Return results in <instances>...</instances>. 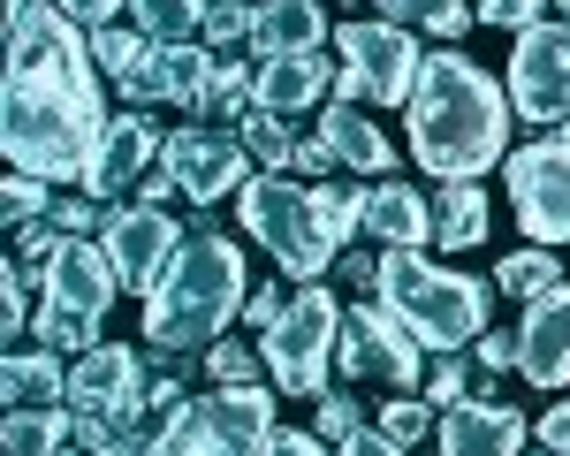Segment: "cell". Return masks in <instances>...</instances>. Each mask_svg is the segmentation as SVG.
<instances>
[{
	"label": "cell",
	"instance_id": "6da1fadb",
	"mask_svg": "<svg viewBox=\"0 0 570 456\" xmlns=\"http://www.w3.org/2000/svg\"><path fill=\"white\" fill-rule=\"evenodd\" d=\"M107 137V107H99V61H91V31L39 0L16 31H8V85H0V152L16 176L39 182H77L85 190L91 152Z\"/></svg>",
	"mask_w": 570,
	"mask_h": 456
},
{
	"label": "cell",
	"instance_id": "7a4b0ae2",
	"mask_svg": "<svg viewBox=\"0 0 570 456\" xmlns=\"http://www.w3.org/2000/svg\"><path fill=\"white\" fill-rule=\"evenodd\" d=\"M411 160L434 182H480L510 160V85H494L472 53H426L419 91H411Z\"/></svg>",
	"mask_w": 570,
	"mask_h": 456
},
{
	"label": "cell",
	"instance_id": "3957f363",
	"mask_svg": "<svg viewBox=\"0 0 570 456\" xmlns=\"http://www.w3.org/2000/svg\"><path fill=\"white\" fill-rule=\"evenodd\" d=\"M244 297H252L244 251L214 228H190L168 274L145 289V343L168 358H206L228 335V319H244Z\"/></svg>",
	"mask_w": 570,
	"mask_h": 456
},
{
	"label": "cell",
	"instance_id": "277c9868",
	"mask_svg": "<svg viewBox=\"0 0 570 456\" xmlns=\"http://www.w3.org/2000/svg\"><path fill=\"white\" fill-rule=\"evenodd\" d=\"M373 305H389L434 358H449V350H464V343L487 335L494 289L472 281V274H456V267H441V259H426V251H381V289H373Z\"/></svg>",
	"mask_w": 570,
	"mask_h": 456
},
{
	"label": "cell",
	"instance_id": "5b68a950",
	"mask_svg": "<svg viewBox=\"0 0 570 456\" xmlns=\"http://www.w3.org/2000/svg\"><path fill=\"white\" fill-rule=\"evenodd\" d=\"M115 289H122V274L107 259V244L61 236L39 259V313H31V335H39L46 350H61V358L99 350V319L115 305Z\"/></svg>",
	"mask_w": 570,
	"mask_h": 456
},
{
	"label": "cell",
	"instance_id": "8992f818",
	"mask_svg": "<svg viewBox=\"0 0 570 456\" xmlns=\"http://www.w3.org/2000/svg\"><path fill=\"white\" fill-rule=\"evenodd\" d=\"M236 221L252 228V244L289 281H320L335 267V251H343L327 236V221H320V206H312V182H289V176H252L244 198H236Z\"/></svg>",
	"mask_w": 570,
	"mask_h": 456
},
{
	"label": "cell",
	"instance_id": "52a82bcc",
	"mask_svg": "<svg viewBox=\"0 0 570 456\" xmlns=\"http://www.w3.org/2000/svg\"><path fill=\"white\" fill-rule=\"evenodd\" d=\"M335 350H343V297H335L327 281H297V289H289V313L259 335L266 380H274L282 396H327Z\"/></svg>",
	"mask_w": 570,
	"mask_h": 456
},
{
	"label": "cell",
	"instance_id": "ba28073f",
	"mask_svg": "<svg viewBox=\"0 0 570 456\" xmlns=\"http://www.w3.org/2000/svg\"><path fill=\"white\" fill-rule=\"evenodd\" d=\"M274 396H282L274 380L190 396L168 426H153V456H266V442L282 434L274 426Z\"/></svg>",
	"mask_w": 570,
	"mask_h": 456
},
{
	"label": "cell",
	"instance_id": "9c48e42d",
	"mask_svg": "<svg viewBox=\"0 0 570 456\" xmlns=\"http://www.w3.org/2000/svg\"><path fill=\"white\" fill-rule=\"evenodd\" d=\"M335 46H343L335 99H351V107H411L419 69H426V46H411L403 23H389V16H373V23H343Z\"/></svg>",
	"mask_w": 570,
	"mask_h": 456
},
{
	"label": "cell",
	"instance_id": "30bf717a",
	"mask_svg": "<svg viewBox=\"0 0 570 456\" xmlns=\"http://www.w3.org/2000/svg\"><path fill=\"white\" fill-rule=\"evenodd\" d=\"M502 182H510V206H518L532 244H548V251L570 244V122L518 145L502 160Z\"/></svg>",
	"mask_w": 570,
	"mask_h": 456
},
{
	"label": "cell",
	"instance_id": "8fae6325",
	"mask_svg": "<svg viewBox=\"0 0 570 456\" xmlns=\"http://www.w3.org/2000/svg\"><path fill=\"white\" fill-rule=\"evenodd\" d=\"M426 358H434V350H426L389 305H351V313H343V350H335V365H343L351 380H389L395 396H419V388H426Z\"/></svg>",
	"mask_w": 570,
	"mask_h": 456
},
{
	"label": "cell",
	"instance_id": "7c38bea8",
	"mask_svg": "<svg viewBox=\"0 0 570 456\" xmlns=\"http://www.w3.org/2000/svg\"><path fill=\"white\" fill-rule=\"evenodd\" d=\"M510 107L532 130H563L570 122V23L563 16L518 31V46H510Z\"/></svg>",
	"mask_w": 570,
	"mask_h": 456
},
{
	"label": "cell",
	"instance_id": "4fadbf2b",
	"mask_svg": "<svg viewBox=\"0 0 570 456\" xmlns=\"http://www.w3.org/2000/svg\"><path fill=\"white\" fill-rule=\"evenodd\" d=\"M168 168H176L183 198L190 206H220V198H244V182H252V152H244V137L236 130H214V122H183L168 130V152H160Z\"/></svg>",
	"mask_w": 570,
	"mask_h": 456
},
{
	"label": "cell",
	"instance_id": "5bb4252c",
	"mask_svg": "<svg viewBox=\"0 0 570 456\" xmlns=\"http://www.w3.org/2000/svg\"><path fill=\"white\" fill-rule=\"evenodd\" d=\"M183 236L190 228L168 214V206H145V198H122V206H107V259L122 274V289H153L168 259L183 251Z\"/></svg>",
	"mask_w": 570,
	"mask_h": 456
},
{
	"label": "cell",
	"instance_id": "9a60e30c",
	"mask_svg": "<svg viewBox=\"0 0 570 456\" xmlns=\"http://www.w3.org/2000/svg\"><path fill=\"white\" fill-rule=\"evenodd\" d=\"M69 410L153 426V418H145V358L122 350V343H99L85 358H69Z\"/></svg>",
	"mask_w": 570,
	"mask_h": 456
},
{
	"label": "cell",
	"instance_id": "2e32d148",
	"mask_svg": "<svg viewBox=\"0 0 570 456\" xmlns=\"http://www.w3.org/2000/svg\"><path fill=\"white\" fill-rule=\"evenodd\" d=\"M206 77H214V53L198 39H183V46H145V61H137V77L130 85H115L122 91V107H198L206 99Z\"/></svg>",
	"mask_w": 570,
	"mask_h": 456
},
{
	"label": "cell",
	"instance_id": "e0dca14e",
	"mask_svg": "<svg viewBox=\"0 0 570 456\" xmlns=\"http://www.w3.org/2000/svg\"><path fill=\"white\" fill-rule=\"evenodd\" d=\"M168 145H160V130L145 122V115H115L107 122V137H99V152H91V176L85 190L99 198V206H122V198H137V182L153 176V160H160Z\"/></svg>",
	"mask_w": 570,
	"mask_h": 456
},
{
	"label": "cell",
	"instance_id": "ac0fdd59",
	"mask_svg": "<svg viewBox=\"0 0 570 456\" xmlns=\"http://www.w3.org/2000/svg\"><path fill=\"white\" fill-rule=\"evenodd\" d=\"M525 410L494 404V396H464L441 410V456H525Z\"/></svg>",
	"mask_w": 570,
	"mask_h": 456
},
{
	"label": "cell",
	"instance_id": "d6986e66",
	"mask_svg": "<svg viewBox=\"0 0 570 456\" xmlns=\"http://www.w3.org/2000/svg\"><path fill=\"white\" fill-rule=\"evenodd\" d=\"M518 373H525L532 388H570V289L563 281L525 305V327H518Z\"/></svg>",
	"mask_w": 570,
	"mask_h": 456
},
{
	"label": "cell",
	"instance_id": "ffe728a7",
	"mask_svg": "<svg viewBox=\"0 0 570 456\" xmlns=\"http://www.w3.org/2000/svg\"><path fill=\"white\" fill-rule=\"evenodd\" d=\"M327 91H335V61H327V53H259L252 107L282 115V122H297V115H312Z\"/></svg>",
	"mask_w": 570,
	"mask_h": 456
},
{
	"label": "cell",
	"instance_id": "44dd1931",
	"mask_svg": "<svg viewBox=\"0 0 570 456\" xmlns=\"http://www.w3.org/2000/svg\"><path fill=\"white\" fill-rule=\"evenodd\" d=\"M365 236H381L389 251H426L434 244V198H419L411 182H365Z\"/></svg>",
	"mask_w": 570,
	"mask_h": 456
},
{
	"label": "cell",
	"instance_id": "7402d4cb",
	"mask_svg": "<svg viewBox=\"0 0 570 456\" xmlns=\"http://www.w3.org/2000/svg\"><path fill=\"white\" fill-rule=\"evenodd\" d=\"M320 137L335 145V160L351 168V176L381 182L395 168V145L381 137V122L365 115V107H351V99H335V107H320Z\"/></svg>",
	"mask_w": 570,
	"mask_h": 456
},
{
	"label": "cell",
	"instance_id": "603a6c76",
	"mask_svg": "<svg viewBox=\"0 0 570 456\" xmlns=\"http://www.w3.org/2000/svg\"><path fill=\"white\" fill-rule=\"evenodd\" d=\"M0 404H8V410L69 404V365H61V350H46V343L8 350V358H0Z\"/></svg>",
	"mask_w": 570,
	"mask_h": 456
},
{
	"label": "cell",
	"instance_id": "cb8c5ba5",
	"mask_svg": "<svg viewBox=\"0 0 570 456\" xmlns=\"http://www.w3.org/2000/svg\"><path fill=\"white\" fill-rule=\"evenodd\" d=\"M327 39V8L320 0H259V53H320Z\"/></svg>",
	"mask_w": 570,
	"mask_h": 456
},
{
	"label": "cell",
	"instance_id": "d4e9b609",
	"mask_svg": "<svg viewBox=\"0 0 570 456\" xmlns=\"http://www.w3.org/2000/svg\"><path fill=\"white\" fill-rule=\"evenodd\" d=\"M77 442V410L69 404H31V410H8L0 418V449L8 456H53Z\"/></svg>",
	"mask_w": 570,
	"mask_h": 456
},
{
	"label": "cell",
	"instance_id": "484cf974",
	"mask_svg": "<svg viewBox=\"0 0 570 456\" xmlns=\"http://www.w3.org/2000/svg\"><path fill=\"white\" fill-rule=\"evenodd\" d=\"M434 244L441 251H472V244H487V190L480 182H441L434 190Z\"/></svg>",
	"mask_w": 570,
	"mask_h": 456
},
{
	"label": "cell",
	"instance_id": "4316f807",
	"mask_svg": "<svg viewBox=\"0 0 570 456\" xmlns=\"http://www.w3.org/2000/svg\"><path fill=\"white\" fill-rule=\"evenodd\" d=\"M389 23H403V31H434V39H456L480 8L472 0H373Z\"/></svg>",
	"mask_w": 570,
	"mask_h": 456
},
{
	"label": "cell",
	"instance_id": "83f0119b",
	"mask_svg": "<svg viewBox=\"0 0 570 456\" xmlns=\"http://www.w3.org/2000/svg\"><path fill=\"white\" fill-rule=\"evenodd\" d=\"M556 281H563V259H556L548 244H525V251H510V259L494 267V289H510V297H525V305L548 297Z\"/></svg>",
	"mask_w": 570,
	"mask_h": 456
},
{
	"label": "cell",
	"instance_id": "f1b7e54d",
	"mask_svg": "<svg viewBox=\"0 0 570 456\" xmlns=\"http://www.w3.org/2000/svg\"><path fill=\"white\" fill-rule=\"evenodd\" d=\"M206 8H214V0H137L130 16H137V31H145V39L183 46V39H198V31H206Z\"/></svg>",
	"mask_w": 570,
	"mask_h": 456
},
{
	"label": "cell",
	"instance_id": "f546056e",
	"mask_svg": "<svg viewBox=\"0 0 570 456\" xmlns=\"http://www.w3.org/2000/svg\"><path fill=\"white\" fill-rule=\"evenodd\" d=\"M252 85H259V61L214 53V77H206V99H198V115H252Z\"/></svg>",
	"mask_w": 570,
	"mask_h": 456
},
{
	"label": "cell",
	"instance_id": "4dcf8cb0",
	"mask_svg": "<svg viewBox=\"0 0 570 456\" xmlns=\"http://www.w3.org/2000/svg\"><path fill=\"white\" fill-rule=\"evenodd\" d=\"M236 137H244V152H252L259 168L289 176V160H297V137H289V122H282V115L252 107V115H236Z\"/></svg>",
	"mask_w": 570,
	"mask_h": 456
},
{
	"label": "cell",
	"instance_id": "1f68e13d",
	"mask_svg": "<svg viewBox=\"0 0 570 456\" xmlns=\"http://www.w3.org/2000/svg\"><path fill=\"white\" fill-rule=\"evenodd\" d=\"M145 31H137V23H99V31H91V61H99V77H107V85H130L137 77V61H145Z\"/></svg>",
	"mask_w": 570,
	"mask_h": 456
},
{
	"label": "cell",
	"instance_id": "d6a6232c",
	"mask_svg": "<svg viewBox=\"0 0 570 456\" xmlns=\"http://www.w3.org/2000/svg\"><path fill=\"white\" fill-rule=\"evenodd\" d=\"M312 206H320V221H327V236L351 251V236H365V190H351V182H312Z\"/></svg>",
	"mask_w": 570,
	"mask_h": 456
},
{
	"label": "cell",
	"instance_id": "836d02e7",
	"mask_svg": "<svg viewBox=\"0 0 570 456\" xmlns=\"http://www.w3.org/2000/svg\"><path fill=\"white\" fill-rule=\"evenodd\" d=\"M252 39H259V8L252 0H214L206 8V31H198L206 53H236V46H252Z\"/></svg>",
	"mask_w": 570,
	"mask_h": 456
},
{
	"label": "cell",
	"instance_id": "e575fe53",
	"mask_svg": "<svg viewBox=\"0 0 570 456\" xmlns=\"http://www.w3.org/2000/svg\"><path fill=\"white\" fill-rule=\"evenodd\" d=\"M373 426H381V434H395L403 449H419V442L434 434V404H426V396H389V404L373 410Z\"/></svg>",
	"mask_w": 570,
	"mask_h": 456
},
{
	"label": "cell",
	"instance_id": "d590c367",
	"mask_svg": "<svg viewBox=\"0 0 570 456\" xmlns=\"http://www.w3.org/2000/svg\"><path fill=\"white\" fill-rule=\"evenodd\" d=\"M46 206H53V182H39V176H16V168H8V182H0V214H8V228H31V221H46Z\"/></svg>",
	"mask_w": 570,
	"mask_h": 456
},
{
	"label": "cell",
	"instance_id": "8d00e7d4",
	"mask_svg": "<svg viewBox=\"0 0 570 456\" xmlns=\"http://www.w3.org/2000/svg\"><path fill=\"white\" fill-rule=\"evenodd\" d=\"M31 313H39V305H31V274H23V259H0V335L16 343V335L31 327Z\"/></svg>",
	"mask_w": 570,
	"mask_h": 456
},
{
	"label": "cell",
	"instance_id": "74e56055",
	"mask_svg": "<svg viewBox=\"0 0 570 456\" xmlns=\"http://www.w3.org/2000/svg\"><path fill=\"white\" fill-rule=\"evenodd\" d=\"M206 373H214L220 388H259V380H266V358H259V350H244V343H228V335H220L214 350H206Z\"/></svg>",
	"mask_w": 570,
	"mask_h": 456
},
{
	"label": "cell",
	"instance_id": "f35d334b",
	"mask_svg": "<svg viewBox=\"0 0 570 456\" xmlns=\"http://www.w3.org/2000/svg\"><path fill=\"white\" fill-rule=\"evenodd\" d=\"M46 228H53V236H91V228H107V206H99L91 190H69V198L53 190V206H46Z\"/></svg>",
	"mask_w": 570,
	"mask_h": 456
},
{
	"label": "cell",
	"instance_id": "ab89813d",
	"mask_svg": "<svg viewBox=\"0 0 570 456\" xmlns=\"http://www.w3.org/2000/svg\"><path fill=\"white\" fill-rule=\"evenodd\" d=\"M312 434H327V442H351L357 426H365V410L351 404V388H327V396H312Z\"/></svg>",
	"mask_w": 570,
	"mask_h": 456
},
{
	"label": "cell",
	"instance_id": "60d3db41",
	"mask_svg": "<svg viewBox=\"0 0 570 456\" xmlns=\"http://www.w3.org/2000/svg\"><path fill=\"white\" fill-rule=\"evenodd\" d=\"M419 396H426L434 410L464 404V396H472V388H464V358H456V350H449V358H434V365H426V388H419Z\"/></svg>",
	"mask_w": 570,
	"mask_h": 456
},
{
	"label": "cell",
	"instance_id": "b9f144b4",
	"mask_svg": "<svg viewBox=\"0 0 570 456\" xmlns=\"http://www.w3.org/2000/svg\"><path fill=\"white\" fill-rule=\"evenodd\" d=\"M548 8L556 0H480V23H494V31H532V23H548Z\"/></svg>",
	"mask_w": 570,
	"mask_h": 456
},
{
	"label": "cell",
	"instance_id": "7bdbcfd3",
	"mask_svg": "<svg viewBox=\"0 0 570 456\" xmlns=\"http://www.w3.org/2000/svg\"><path fill=\"white\" fill-rule=\"evenodd\" d=\"M289 168H297L305 182H327L343 160H335V145H327V137H297V160H289Z\"/></svg>",
	"mask_w": 570,
	"mask_h": 456
},
{
	"label": "cell",
	"instance_id": "ee69618b",
	"mask_svg": "<svg viewBox=\"0 0 570 456\" xmlns=\"http://www.w3.org/2000/svg\"><path fill=\"white\" fill-rule=\"evenodd\" d=\"M335 449H343V456H411V449H403V442H395V434H381V426H373V418H365V426H357L351 442H335Z\"/></svg>",
	"mask_w": 570,
	"mask_h": 456
},
{
	"label": "cell",
	"instance_id": "f6af8a7d",
	"mask_svg": "<svg viewBox=\"0 0 570 456\" xmlns=\"http://www.w3.org/2000/svg\"><path fill=\"white\" fill-rule=\"evenodd\" d=\"M282 313H289V289H259V281H252V297H244V319H252V327L266 335V327H274Z\"/></svg>",
	"mask_w": 570,
	"mask_h": 456
},
{
	"label": "cell",
	"instance_id": "bcb514c9",
	"mask_svg": "<svg viewBox=\"0 0 570 456\" xmlns=\"http://www.w3.org/2000/svg\"><path fill=\"white\" fill-rule=\"evenodd\" d=\"M532 442L540 449H556V456H570V396L556 410H540V426H532Z\"/></svg>",
	"mask_w": 570,
	"mask_h": 456
},
{
	"label": "cell",
	"instance_id": "7dc6e473",
	"mask_svg": "<svg viewBox=\"0 0 570 456\" xmlns=\"http://www.w3.org/2000/svg\"><path fill=\"white\" fill-rule=\"evenodd\" d=\"M472 358H480V373H510V365H518V335H494V327H487Z\"/></svg>",
	"mask_w": 570,
	"mask_h": 456
},
{
	"label": "cell",
	"instance_id": "c3c4849f",
	"mask_svg": "<svg viewBox=\"0 0 570 456\" xmlns=\"http://www.w3.org/2000/svg\"><path fill=\"white\" fill-rule=\"evenodd\" d=\"M53 8H69L85 31H99V23H115V16H122V8H137V0H53Z\"/></svg>",
	"mask_w": 570,
	"mask_h": 456
},
{
	"label": "cell",
	"instance_id": "681fc988",
	"mask_svg": "<svg viewBox=\"0 0 570 456\" xmlns=\"http://www.w3.org/2000/svg\"><path fill=\"white\" fill-rule=\"evenodd\" d=\"M137 198H145V206H168V198H183V182H176V168H168V160H153V176L137 182Z\"/></svg>",
	"mask_w": 570,
	"mask_h": 456
},
{
	"label": "cell",
	"instance_id": "f907efd6",
	"mask_svg": "<svg viewBox=\"0 0 570 456\" xmlns=\"http://www.w3.org/2000/svg\"><path fill=\"white\" fill-rule=\"evenodd\" d=\"M266 456H327V434H289V426H282V434L266 442Z\"/></svg>",
	"mask_w": 570,
	"mask_h": 456
},
{
	"label": "cell",
	"instance_id": "816d5d0a",
	"mask_svg": "<svg viewBox=\"0 0 570 456\" xmlns=\"http://www.w3.org/2000/svg\"><path fill=\"white\" fill-rule=\"evenodd\" d=\"M343 289H381V259L351 251V259H343Z\"/></svg>",
	"mask_w": 570,
	"mask_h": 456
},
{
	"label": "cell",
	"instance_id": "f5cc1de1",
	"mask_svg": "<svg viewBox=\"0 0 570 456\" xmlns=\"http://www.w3.org/2000/svg\"><path fill=\"white\" fill-rule=\"evenodd\" d=\"M31 8H39V0H0V16H8V31H16V23H23Z\"/></svg>",
	"mask_w": 570,
	"mask_h": 456
},
{
	"label": "cell",
	"instance_id": "db71d44e",
	"mask_svg": "<svg viewBox=\"0 0 570 456\" xmlns=\"http://www.w3.org/2000/svg\"><path fill=\"white\" fill-rule=\"evenodd\" d=\"M53 456H91V449H77V442H69V449H53Z\"/></svg>",
	"mask_w": 570,
	"mask_h": 456
},
{
	"label": "cell",
	"instance_id": "11a10c76",
	"mask_svg": "<svg viewBox=\"0 0 570 456\" xmlns=\"http://www.w3.org/2000/svg\"><path fill=\"white\" fill-rule=\"evenodd\" d=\"M556 16H563V23H570V0H556Z\"/></svg>",
	"mask_w": 570,
	"mask_h": 456
},
{
	"label": "cell",
	"instance_id": "9f6ffc18",
	"mask_svg": "<svg viewBox=\"0 0 570 456\" xmlns=\"http://www.w3.org/2000/svg\"><path fill=\"white\" fill-rule=\"evenodd\" d=\"M532 456H556V449H532Z\"/></svg>",
	"mask_w": 570,
	"mask_h": 456
}]
</instances>
